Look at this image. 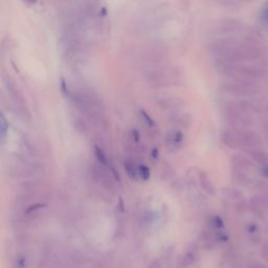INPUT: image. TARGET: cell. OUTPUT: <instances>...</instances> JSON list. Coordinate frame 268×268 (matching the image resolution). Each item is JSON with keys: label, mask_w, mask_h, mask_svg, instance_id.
Returning a JSON list of instances; mask_svg holds the SVG:
<instances>
[{"label": "cell", "mask_w": 268, "mask_h": 268, "mask_svg": "<svg viewBox=\"0 0 268 268\" xmlns=\"http://www.w3.org/2000/svg\"><path fill=\"white\" fill-rule=\"evenodd\" d=\"M149 65H162L168 58V50L164 46L153 45L145 52Z\"/></svg>", "instance_id": "cell-7"}, {"label": "cell", "mask_w": 268, "mask_h": 268, "mask_svg": "<svg viewBox=\"0 0 268 268\" xmlns=\"http://www.w3.org/2000/svg\"><path fill=\"white\" fill-rule=\"evenodd\" d=\"M217 240V236H215L210 231L202 232L200 235V242L206 250H212L214 246L216 245Z\"/></svg>", "instance_id": "cell-12"}, {"label": "cell", "mask_w": 268, "mask_h": 268, "mask_svg": "<svg viewBox=\"0 0 268 268\" xmlns=\"http://www.w3.org/2000/svg\"><path fill=\"white\" fill-rule=\"evenodd\" d=\"M261 254H262V257L268 261V245H264L262 250H261Z\"/></svg>", "instance_id": "cell-21"}, {"label": "cell", "mask_w": 268, "mask_h": 268, "mask_svg": "<svg viewBox=\"0 0 268 268\" xmlns=\"http://www.w3.org/2000/svg\"><path fill=\"white\" fill-rule=\"evenodd\" d=\"M139 116H141V120L144 122V124L146 126H148L149 128H155L156 127V124L153 121L152 117H150V115L145 110L139 111Z\"/></svg>", "instance_id": "cell-16"}, {"label": "cell", "mask_w": 268, "mask_h": 268, "mask_svg": "<svg viewBox=\"0 0 268 268\" xmlns=\"http://www.w3.org/2000/svg\"><path fill=\"white\" fill-rule=\"evenodd\" d=\"M170 120L178 128H190L193 123L191 114L188 112H182V111L171 115Z\"/></svg>", "instance_id": "cell-10"}, {"label": "cell", "mask_w": 268, "mask_h": 268, "mask_svg": "<svg viewBox=\"0 0 268 268\" xmlns=\"http://www.w3.org/2000/svg\"><path fill=\"white\" fill-rule=\"evenodd\" d=\"M0 132H1V139L4 141L6 132H7V122L5 120V117L3 114H1V124H0Z\"/></svg>", "instance_id": "cell-19"}, {"label": "cell", "mask_w": 268, "mask_h": 268, "mask_svg": "<svg viewBox=\"0 0 268 268\" xmlns=\"http://www.w3.org/2000/svg\"><path fill=\"white\" fill-rule=\"evenodd\" d=\"M90 172L92 179L96 184L108 193H115L116 181H120V176L111 163L109 166H105L95 162L90 168Z\"/></svg>", "instance_id": "cell-3"}, {"label": "cell", "mask_w": 268, "mask_h": 268, "mask_svg": "<svg viewBox=\"0 0 268 268\" xmlns=\"http://www.w3.org/2000/svg\"><path fill=\"white\" fill-rule=\"evenodd\" d=\"M249 268H266V267L259 262H254L249 266Z\"/></svg>", "instance_id": "cell-23"}, {"label": "cell", "mask_w": 268, "mask_h": 268, "mask_svg": "<svg viewBox=\"0 0 268 268\" xmlns=\"http://www.w3.org/2000/svg\"><path fill=\"white\" fill-rule=\"evenodd\" d=\"M94 156L96 158V162H98L99 164H102L105 166L110 165V160L108 156H107L106 153L104 152V150L101 148V146L94 145Z\"/></svg>", "instance_id": "cell-14"}, {"label": "cell", "mask_w": 268, "mask_h": 268, "mask_svg": "<svg viewBox=\"0 0 268 268\" xmlns=\"http://www.w3.org/2000/svg\"><path fill=\"white\" fill-rule=\"evenodd\" d=\"M165 143L168 150L171 152H176L185 144V135L180 130H171L167 132Z\"/></svg>", "instance_id": "cell-8"}, {"label": "cell", "mask_w": 268, "mask_h": 268, "mask_svg": "<svg viewBox=\"0 0 268 268\" xmlns=\"http://www.w3.org/2000/svg\"><path fill=\"white\" fill-rule=\"evenodd\" d=\"M12 268H27V260L24 254L19 253L13 262Z\"/></svg>", "instance_id": "cell-15"}, {"label": "cell", "mask_w": 268, "mask_h": 268, "mask_svg": "<svg viewBox=\"0 0 268 268\" xmlns=\"http://www.w3.org/2000/svg\"><path fill=\"white\" fill-rule=\"evenodd\" d=\"M124 147L127 153L129 154V158L132 159L142 156L146 150V147L141 143V136H139L138 131L135 129L130 130V132L128 133Z\"/></svg>", "instance_id": "cell-5"}, {"label": "cell", "mask_w": 268, "mask_h": 268, "mask_svg": "<svg viewBox=\"0 0 268 268\" xmlns=\"http://www.w3.org/2000/svg\"><path fill=\"white\" fill-rule=\"evenodd\" d=\"M148 268H162V264H160V262L158 260H154L149 264Z\"/></svg>", "instance_id": "cell-22"}, {"label": "cell", "mask_w": 268, "mask_h": 268, "mask_svg": "<svg viewBox=\"0 0 268 268\" xmlns=\"http://www.w3.org/2000/svg\"><path fill=\"white\" fill-rule=\"evenodd\" d=\"M141 164H137L136 159H132L128 157L124 162V168L126 173L130 179L137 180L138 179V167Z\"/></svg>", "instance_id": "cell-11"}, {"label": "cell", "mask_w": 268, "mask_h": 268, "mask_svg": "<svg viewBox=\"0 0 268 268\" xmlns=\"http://www.w3.org/2000/svg\"><path fill=\"white\" fill-rule=\"evenodd\" d=\"M196 256H197V253H196V250L195 249H191L189 250L185 256L184 258H182L181 262H180V266L181 268H188L190 267L193 263L195 262L196 260Z\"/></svg>", "instance_id": "cell-13"}, {"label": "cell", "mask_w": 268, "mask_h": 268, "mask_svg": "<svg viewBox=\"0 0 268 268\" xmlns=\"http://www.w3.org/2000/svg\"><path fill=\"white\" fill-rule=\"evenodd\" d=\"M262 19L265 23L268 24V2L264 5L262 9Z\"/></svg>", "instance_id": "cell-20"}, {"label": "cell", "mask_w": 268, "mask_h": 268, "mask_svg": "<svg viewBox=\"0 0 268 268\" xmlns=\"http://www.w3.org/2000/svg\"><path fill=\"white\" fill-rule=\"evenodd\" d=\"M151 176V173H150V169L146 166L141 164L138 167V178L143 179V180H148Z\"/></svg>", "instance_id": "cell-17"}, {"label": "cell", "mask_w": 268, "mask_h": 268, "mask_svg": "<svg viewBox=\"0 0 268 268\" xmlns=\"http://www.w3.org/2000/svg\"><path fill=\"white\" fill-rule=\"evenodd\" d=\"M196 179L199 187L205 191L207 194L209 195L215 194V188H214L212 180L210 179L209 175L205 172V171L196 170Z\"/></svg>", "instance_id": "cell-9"}, {"label": "cell", "mask_w": 268, "mask_h": 268, "mask_svg": "<svg viewBox=\"0 0 268 268\" xmlns=\"http://www.w3.org/2000/svg\"><path fill=\"white\" fill-rule=\"evenodd\" d=\"M144 78L150 86L155 88L180 86L186 82V72L176 65H148L144 70Z\"/></svg>", "instance_id": "cell-1"}, {"label": "cell", "mask_w": 268, "mask_h": 268, "mask_svg": "<svg viewBox=\"0 0 268 268\" xmlns=\"http://www.w3.org/2000/svg\"><path fill=\"white\" fill-rule=\"evenodd\" d=\"M8 175L13 178L37 179L38 176L44 174V166L37 160L27 159L22 156L10 158L7 164Z\"/></svg>", "instance_id": "cell-2"}, {"label": "cell", "mask_w": 268, "mask_h": 268, "mask_svg": "<svg viewBox=\"0 0 268 268\" xmlns=\"http://www.w3.org/2000/svg\"><path fill=\"white\" fill-rule=\"evenodd\" d=\"M210 224L212 225V228L215 229V230H221L224 227V223H223L222 219L219 216L212 217Z\"/></svg>", "instance_id": "cell-18"}, {"label": "cell", "mask_w": 268, "mask_h": 268, "mask_svg": "<svg viewBox=\"0 0 268 268\" xmlns=\"http://www.w3.org/2000/svg\"><path fill=\"white\" fill-rule=\"evenodd\" d=\"M7 99L9 100L10 106L13 107V109L19 116L29 120L30 114L23 96L12 84L7 85Z\"/></svg>", "instance_id": "cell-4"}, {"label": "cell", "mask_w": 268, "mask_h": 268, "mask_svg": "<svg viewBox=\"0 0 268 268\" xmlns=\"http://www.w3.org/2000/svg\"><path fill=\"white\" fill-rule=\"evenodd\" d=\"M156 105L160 110L171 116L181 111L184 103H182V100L173 98V96H159L156 100Z\"/></svg>", "instance_id": "cell-6"}]
</instances>
